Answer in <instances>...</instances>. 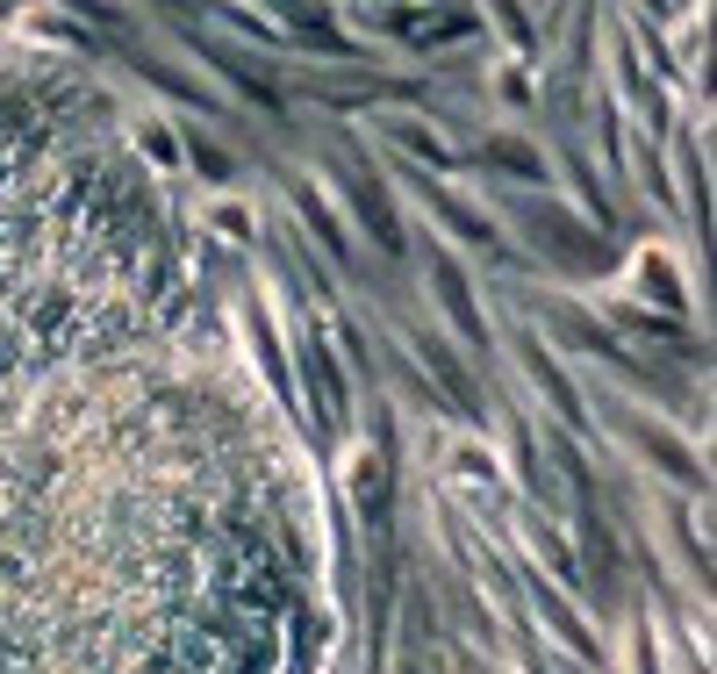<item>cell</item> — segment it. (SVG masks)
Wrapping results in <instances>:
<instances>
[{
    "instance_id": "1",
    "label": "cell",
    "mask_w": 717,
    "mask_h": 674,
    "mask_svg": "<svg viewBox=\"0 0 717 674\" xmlns=\"http://www.w3.org/2000/svg\"><path fill=\"white\" fill-rule=\"evenodd\" d=\"M137 144H144L158 166H173V137H165V129H151V122H144V129H137Z\"/></svg>"
}]
</instances>
